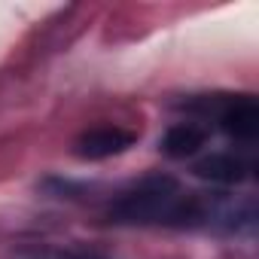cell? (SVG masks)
Returning a JSON list of instances; mask_svg holds the SVG:
<instances>
[{
    "label": "cell",
    "instance_id": "7a4b0ae2",
    "mask_svg": "<svg viewBox=\"0 0 259 259\" xmlns=\"http://www.w3.org/2000/svg\"><path fill=\"white\" fill-rule=\"evenodd\" d=\"M138 141L135 132L128 128H119V125H101V128H89L82 132L73 144V153L85 162H101V159H110V156H119L125 150H132Z\"/></svg>",
    "mask_w": 259,
    "mask_h": 259
},
{
    "label": "cell",
    "instance_id": "6da1fadb",
    "mask_svg": "<svg viewBox=\"0 0 259 259\" xmlns=\"http://www.w3.org/2000/svg\"><path fill=\"white\" fill-rule=\"evenodd\" d=\"M107 220L116 226H204V198L183 192L168 174H153L128 189L107 210Z\"/></svg>",
    "mask_w": 259,
    "mask_h": 259
},
{
    "label": "cell",
    "instance_id": "5b68a950",
    "mask_svg": "<svg viewBox=\"0 0 259 259\" xmlns=\"http://www.w3.org/2000/svg\"><path fill=\"white\" fill-rule=\"evenodd\" d=\"M207 144V128L195 122H180L168 128V135L162 138V153L168 159H189Z\"/></svg>",
    "mask_w": 259,
    "mask_h": 259
},
{
    "label": "cell",
    "instance_id": "3957f363",
    "mask_svg": "<svg viewBox=\"0 0 259 259\" xmlns=\"http://www.w3.org/2000/svg\"><path fill=\"white\" fill-rule=\"evenodd\" d=\"M217 119L223 132L235 141H256L259 135V104L250 95H226V101L217 110Z\"/></svg>",
    "mask_w": 259,
    "mask_h": 259
},
{
    "label": "cell",
    "instance_id": "277c9868",
    "mask_svg": "<svg viewBox=\"0 0 259 259\" xmlns=\"http://www.w3.org/2000/svg\"><path fill=\"white\" fill-rule=\"evenodd\" d=\"M253 165L235 153H210L204 156L201 162H195L192 174L207 180V183H220V186H235V183H244L250 177Z\"/></svg>",
    "mask_w": 259,
    "mask_h": 259
},
{
    "label": "cell",
    "instance_id": "8992f818",
    "mask_svg": "<svg viewBox=\"0 0 259 259\" xmlns=\"http://www.w3.org/2000/svg\"><path fill=\"white\" fill-rule=\"evenodd\" d=\"M58 259H107V256L92 253V250H70V253H61Z\"/></svg>",
    "mask_w": 259,
    "mask_h": 259
}]
</instances>
